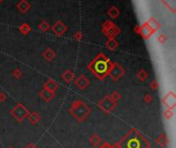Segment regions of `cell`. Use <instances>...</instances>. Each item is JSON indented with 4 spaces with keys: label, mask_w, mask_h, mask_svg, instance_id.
Listing matches in <instances>:
<instances>
[{
    "label": "cell",
    "mask_w": 176,
    "mask_h": 148,
    "mask_svg": "<svg viewBox=\"0 0 176 148\" xmlns=\"http://www.w3.org/2000/svg\"><path fill=\"white\" fill-rule=\"evenodd\" d=\"M151 142L136 129H131L119 142L113 144L114 148H146Z\"/></svg>",
    "instance_id": "1"
},
{
    "label": "cell",
    "mask_w": 176,
    "mask_h": 148,
    "mask_svg": "<svg viewBox=\"0 0 176 148\" xmlns=\"http://www.w3.org/2000/svg\"><path fill=\"white\" fill-rule=\"evenodd\" d=\"M69 113L75 118L78 123H83L91 114V108L87 104H84L80 100H76L72 102L69 108Z\"/></svg>",
    "instance_id": "2"
},
{
    "label": "cell",
    "mask_w": 176,
    "mask_h": 148,
    "mask_svg": "<svg viewBox=\"0 0 176 148\" xmlns=\"http://www.w3.org/2000/svg\"><path fill=\"white\" fill-rule=\"evenodd\" d=\"M93 71H95V73L98 76H103L109 71V65H108V60L105 59V57L97 59L96 62L94 63Z\"/></svg>",
    "instance_id": "3"
},
{
    "label": "cell",
    "mask_w": 176,
    "mask_h": 148,
    "mask_svg": "<svg viewBox=\"0 0 176 148\" xmlns=\"http://www.w3.org/2000/svg\"><path fill=\"white\" fill-rule=\"evenodd\" d=\"M10 112L11 116H13L17 121H19V123H22L25 118H27L29 113H30V111H29L24 105L21 104V103H20V104H17Z\"/></svg>",
    "instance_id": "4"
},
{
    "label": "cell",
    "mask_w": 176,
    "mask_h": 148,
    "mask_svg": "<svg viewBox=\"0 0 176 148\" xmlns=\"http://www.w3.org/2000/svg\"><path fill=\"white\" fill-rule=\"evenodd\" d=\"M98 106L102 111H104L106 114H109L110 112L115 108L116 103L113 102L112 100L110 99V97H104L103 99L99 101Z\"/></svg>",
    "instance_id": "5"
},
{
    "label": "cell",
    "mask_w": 176,
    "mask_h": 148,
    "mask_svg": "<svg viewBox=\"0 0 176 148\" xmlns=\"http://www.w3.org/2000/svg\"><path fill=\"white\" fill-rule=\"evenodd\" d=\"M163 104L166 106L167 109L173 110L176 106V96L173 92H169L165 97L163 98Z\"/></svg>",
    "instance_id": "6"
},
{
    "label": "cell",
    "mask_w": 176,
    "mask_h": 148,
    "mask_svg": "<svg viewBox=\"0 0 176 148\" xmlns=\"http://www.w3.org/2000/svg\"><path fill=\"white\" fill-rule=\"evenodd\" d=\"M39 96L40 98L43 100V101H45V102H51L53 99H54V97H55V94H54V92H52V91H49V90H46V88H45L43 91H41L39 93Z\"/></svg>",
    "instance_id": "7"
},
{
    "label": "cell",
    "mask_w": 176,
    "mask_h": 148,
    "mask_svg": "<svg viewBox=\"0 0 176 148\" xmlns=\"http://www.w3.org/2000/svg\"><path fill=\"white\" fill-rule=\"evenodd\" d=\"M155 142H157V144L160 145L161 147L166 148L167 145L169 144V138H168V136H167L166 133H162V134L157 138Z\"/></svg>",
    "instance_id": "8"
},
{
    "label": "cell",
    "mask_w": 176,
    "mask_h": 148,
    "mask_svg": "<svg viewBox=\"0 0 176 148\" xmlns=\"http://www.w3.org/2000/svg\"><path fill=\"white\" fill-rule=\"evenodd\" d=\"M29 123H31V125H37L38 123H39L40 120H41V117H40V114L38 113V112H30L29 115L27 116Z\"/></svg>",
    "instance_id": "9"
},
{
    "label": "cell",
    "mask_w": 176,
    "mask_h": 148,
    "mask_svg": "<svg viewBox=\"0 0 176 148\" xmlns=\"http://www.w3.org/2000/svg\"><path fill=\"white\" fill-rule=\"evenodd\" d=\"M89 141H90V143H91V145H92L93 147H97L99 144L101 143L102 138H101L98 134L94 133V134H92V135H91L90 137H89Z\"/></svg>",
    "instance_id": "10"
},
{
    "label": "cell",
    "mask_w": 176,
    "mask_h": 148,
    "mask_svg": "<svg viewBox=\"0 0 176 148\" xmlns=\"http://www.w3.org/2000/svg\"><path fill=\"white\" fill-rule=\"evenodd\" d=\"M108 72L110 73V75L112 76L113 79H117L119 77H121V75L123 74V70L119 67H115L111 71H108Z\"/></svg>",
    "instance_id": "11"
},
{
    "label": "cell",
    "mask_w": 176,
    "mask_h": 148,
    "mask_svg": "<svg viewBox=\"0 0 176 148\" xmlns=\"http://www.w3.org/2000/svg\"><path fill=\"white\" fill-rule=\"evenodd\" d=\"M76 85H77L78 88H81V90H84V88H86V87L88 84H89V81H88V79H86L84 77V76H81L78 79H76Z\"/></svg>",
    "instance_id": "12"
},
{
    "label": "cell",
    "mask_w": 176,
    "mask_h": 148,
    "mask_svg": "<svg viewBox=\"0 0 176 148\" xmlns=\"http://www.w3.org/2000/svg\"><path fill=\"white\" fill-rule=\"evenodd\" d=\"M57 88H58V84H56L55 81H53V80H49V82H46V84H45V88H46V90L52 91V92H54Z\"/></svg>",
    "instance_id": "13"
},
{
    "label": "cell",
    "mask_w": 176,
    "mask_h": 148,
    "mask_svg": "<svg viewBox=\"0 0 176 148\" xmlns=\"http://www.w3.org/2000/svg\"><path fill=\"white\" fill-rule=\"evenodd\" d=\"M173 115H174V113H173V110H170V109H167V110L164 112V117H165V119H167V120L172 119Z\"/></svg>",
    "instance_id": "14"
},
{
    "label": "cell",
    "mask_w": 176,
    "mask_h": 148,
    "mask_svg": "<svg viewBox=\"0 0 176 148\" xmlns=\"http://www.w3.org/2000/svg\"><path fill=\"white\" fill-rule=\"evenodd\" d=\"M110 97V99L112 100L113 102H117V100L119 99V98H121V96H119V94H117V93H113L112 95H111V96H109Z\"/></svg>",
    "instance_id": "15"
},
{
    "label": "cell",
    "mask_w": 176,
    "mask_h": 148,
    "mask_svg": "<svg viewBox=\"0 0 176 148\" xmlns=\"http://www.w3.org/2000/svg\"><path fill=\"white\" fill-rule=\"evenodd\" d=\"M143 101H144L145 103H151L152 101V97L151 96V95H145V97L143 98Z\"/></svg>",
    "instance_id": "16"
},
{
    "label": "cell",
    "mask_w": 176,
    "mask_h": 148,
    "mask_svg": "<svg viewBox=\"0 0 176 148\" xmlns=\"http://www.w3.org/2000/svg\"><path fill=\"white\" fill-rule=\"evenodd\" d=\"M64 78L66 79V81H67V82H69V81L72 79V74H71V73H69V72H67V73L65 74V75H64Z\"/></svg>",
    "instance_id": "17"
},
{
    "label": "cell",
    "mask_w": 176,
    "mask_h": 148,
    "mask_svg": "<svg viewBox=\"0 0 176 148\" xmlns=\"http://www.w3.org/2000/svg\"><path fill=\"white\" fill-rule=\"evenodd\" d=\"M99 148H114L113 147V145H110L109 143H107V142H105V143H103L101 145Z\"/></svg>",
    "instance_id": "18"
},
{
    "label": "cell",
    "mask_w": 176,
    "mask_h": 148,
    "mask_svg": "<svg viewBox=\"0 0 176 148\" xmlns=\"http://www.w3.org/2000/svg\"><path fill=\"white\" fill-rule=\"evenodd\" d=\"M45 58L48 59V60H51V59H52L53 57H54V54H52V53L49 51L48 53H45Z\"/></svg>",
    "instance_id": "19"
},
{
    "label": "cell",
    "mask_w": 176,
    "mask_h": 148,
    "mask_svg": "<svg viewBox=\"0 0 176 148\" xmlns=\"http://www.w3.org/2000/svg\"><path fill=\"white\" fill-rule=\"evenodd\" d=\"M5 99H6V96L3 93H0V102H4Z\"/></svg>",
    "instance_id": "20"
},
{
    "label": "cell",
    "mask_w": 176,
    "mask_h": 148,
    "mask_svg": "<svg viewBox=\"0 0 176 148\" xmlns=\"http://www.w3.org/2000/svg\"><path fill=\"white\" fill-rule=\"evenodd\" d=\"M25 148H38V147H37L35 144H33V143H30V144H28L27 146H26Z\"/></svg>",
    "instance_id": "21"
},
{
    "label": "cell",
    "mask_w": 176,
    "mask_h": 148,
    "mask_svg": "<svg viewBox=\"0 0 176 148\" xmlns=\"http://www.w3.org/2000/svg\"><path fill=\"white\" fill-rule=\"evenodd\" d=\"M139 76H140V78H141V79H144V78L146 77V74H145V72H143V73L141 72V73H140Z\"/></svg>",
    "instance_id": "22"
},
{
    "label": "cell",
    "mask_w": 176,
    "mask_h": 148,
    "mask_svg": "<svg viewBox=\"0 0 176 148\" xmlns=\"http://www.w3.org/2000/svg\"><path fill=\"white\" fill-rule=\"evenodd\" d=\"M14 75H16L17 77H19V76H21V72H19V71H16V72H14Z\"/></svg>",
    "instance_id": "23"
},
{
    "label": "cell",
    "mask_w": 176,
    "mask_h": 148,
    "mask_svg": "<svg viewBox=\"0 0 176 148\" xmlns=\"http://www.w3.org/2000/svg\"><path fill=\"white\" fill-rule=\"evenodd\" d=\"M151 87H152V88H154V90H157V88H158V85L155 84H152Z\"/></svg>",
    "instance_id": "24"
},
{
    "label": "cell",
    "mask_w": 176,
    "mask_h": 148,
    "mask_svg": "<svg viewBox=\"0 0 176 148\" xmlns=\"http://www.w3.org/2000/svg\"><path fill=\"white\" fill-rule=\"evenodd\" d=\"M146 148H151V146H147V147H146Z\"/></svg>",
    "instance_id": "25"
},
{
    "label": "cell",
    "mask_w": 176,
    "mask_h": 148,
    "mask_svg": "<svg viewBox=\"0 0 176 148\" xmlns=\"http://www.w3.org/2000/svg\"><path fill=\"white\" fill-rule=\"evenodd\" d=\"M10 148H16V147H14V146H10Z\"/></svg>",
    "instance_id": "26"
}]
</instances>
